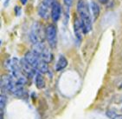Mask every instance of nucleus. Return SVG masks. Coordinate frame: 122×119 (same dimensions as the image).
Listing matches in <instances>:
<instances>
[{
  "instance_id": "obj_1",
  "label": "nucleus",
  "mask_w": 122,
  "mask_h": 119,
  "mask_svg": "<svg viewBox=\"0 0 122 119\" xmlns=\"http://www.w3.org/2000/svg\"><path fill=\"white\" fill-rule=\"evenodd\" d=\"M77 11L83 26L84 34H87L92 30V16L90 12L89 4L87 0H79L77 4Z\"/></svg>"
},
{
  "instance_id": "obj_2",
  "label": "nucleus",
  "mask_w": 122,
  "mask_h": 119,
  "mask_svg": "<svg viewBox=\"0 0 122 119\" xmlns=\"http://www.w3.org/2000/svg\"><path fill=\"white\" fill-rule=\"evenodd\" d=\"M6 68L10 71V75H11L17 82L25 84L27 83V77L22 71L20 61L17 58H10L5 63Z\"/></svg>"
},
{
  "instance_id": "obj_3",
  "label": "nucleus",
  "mask_w": 122,
  "mask_h": 119,
  "mask_svg": "<svg viewBox=\"0 0 122 119\" xmlns=\"http://www.w3.org/2000/svg\"><path fill=\"white\" fill-rule=\"evenodd\" d=\"M24 58L38 72L45 74L49 71V66L47 62H45L40 57L37 56L33 51L27 52L24 56Z\"/></svg>"
},
{
  "instance_id": "obj_4",
  "label": "nucleus",
  "mask_w": 122,
  "mask_h": 119,
  "mask_svg": "<svg viewBox=\"0 0 122 119\" xmlns=\"http://www.w3.org/2000/svg\"><path fill=\"white\" fill-rule=\"evenodd\" d=\"M45 37H46V33L45 30H43L42 24L40 23L35 22L31 26V30L30 32V39L32 42L33 45L44 43Z\"/></svg>"
},
{
  "instance_id": "obj_5",
  "label": "nucleus",
  "mask_w": 122,
  "mask_h": 119,
  "mask_svg": "<svg viewBox=\"0 0 122 119\" xmlns=\"http://www.w3.org/2000/svg\"><path fill=\"white\" fill-rule=\"evenodd\" d=\"M33 51L35 52L37 56L40 57L42 59H43L45 62H47V63L52 61V59H53L52 53L48 49V47L45 46L44 43L34 45V46H33Z\"/></svg>"
},
{
  "instance_id": "obj_6",
  "label": "nucleus",
  "mask_w": 122,
  "mask_h": 119,
  "mask_svg": "<svg viewBox=\"0 0 122 119\" xmlns=\"http://www.w3.org/2000/svg\"><path fill=\"white\" fill-rule=\"evenodd\" d=\"M46 40L51 49H56L57 45V30L54 24H49L45 29Z\"/></svg>"
},
{
  "instance_id": "obj_7",
  "label": "nucleus",
  "mask_w": 122,
  "mask_h": 119,
  "mask_svg": "<svg viewBox=\"0 0 122 119\" xmlns=\"http://www.w3.org/2000/svg\"><path fill=\"white\" fill-rule=\"evenodd\" d=\"M56 2V0H42L38 7V14L43 19L49 18L50 13V9L52 5Z\"/></svg>"
},
{
  "instance_id": "obj_8",
  "label": "nucleus",
  "mask_w": 122,
  "mask_h": 119,
  "mask_svg": "<svg viewBox=\"0 0 122 119\" xmlns=\"http://www.w3.org/2000/svg\"><path fill=\"white\" fill-rule=\"evenodd\" d=\"M20 65H21L22 71H23L24 74L27 77H29V78H31L32 77L36 76V74L37 72V71L26 61L25 58H23L20 60Z\"/></svg>"
},
{
  "instance_id": "obj_9",
  "label": "nucleus",
  "mask_w": 122,
  "mask_h": 119,
  "mask_svg": "<svg viewBox=\"0 0 122 119\" xmlns=\"http://www.w3.org/2000/svg\"><path fill=\"white\" fill-rule=\"evenodd\" d=\"M61 5L59 4L58 2H56L54 5H52V8H51V17H52V20L55 22V23H56L58 22V20L60 19V17H61Z\"/></svg>"
},
{
  "instance_id": "obj_10",
  "label": "nucleus",
  "mask_w": 122,
  "mask_h": 119,
  "mask_svg": "<svg viewBox=\"0 0 122 119\" xmlns=\"http://www.w3.org/2000/svg\"><path fill=\"white\" fill-rule=\"evenodd\" d=\"M74 30H75V34L76 38L79 40L81 39L82 34L84 33L83 31V26H82V23L81 19L75 17V21H74Z\"/></svg>"
},
{
  "instance_id": "obj_11",
  "label": "nucleus",
  "mask_w": 122,
  "mask_h": 119,
  "mask_svg": "<svg viewBox=\"0 0 122 119\" xmlns=\"http://www.w3.org/2000/svg\"><path fill=\"white\" fill-rule=\"evenodd\" d=\"M67 65H68V60H67V58H66L65 57L61 55V56L59 57L56 63L55 69H56V71H60V70H63L64 68L67 67Z\"/></svg>"
},
{
  "instance_id": "obj_12",
  "label": "nucleus",
  "mask_w": 122,
  "mask_h": 119,
  "mask_svg": "<svg viewBox=\"0 0 122 119\" xmlns=\"http://www.w3.org/2000/svg\"><path fill=\"white\" fill-rule=\"evenodd\" d=\"M89 6H90V10H91V12H92V17H93L94 20H96V19L98 18L99 15H100V11H101L100 6H99L98 4H97L96 2H94V1L90 2Z\"/></svg>"
},
{
  "instance_id": "obj_13",
  "label": "nucleus",
  "mask_w": 122,
  "mask_h": 119,
  "mask_svg": "<svg viewBox=\"0 0 122 119\" xmlns=\"http://www.w3.org/2000/svg\"><path fill=\"white\" fill-rule=\"evenodd\" d=\"M35 83H36V88H38V89H43L45 87V80L44 78H43V77H42V73L40 72H36V74L35 76Z\"/></svg>"
},
{
  "instance_id": "obj_14",
  "label": "nucleus",
  "mask_w": 122,
  "mask_h": 119,
  "mask_svg": "<svg viewBox=\"0 0 122 119\" xmlns=\"http://www.w3.org/2000/svg\"><path fill=\"white\" fill-rule=\"evenodd\" d=\"M7 103V97L5 96V94L2 93L1 94V96H0V110H1V116L4 113V110H5V105Z\"/></svg>"
},
{
  "instance_id": "obj_15",
  "label": "nucleus",
  "mask_w": 122,
  "mask_h": 119,
  "mask_svg": "<svg viewBox=\"0 0 122 119\" xmlns=\"http://www.w3.org/2000/svg\"><path fill=\"white\" fill-rule=\"evenodd\" d=\"M107 117H109L111 119H122V115H119L117 114L115 111L113 110H108L107 112Z\"/></svg>"
},
{
  "instance_id": "obj_16",
  "label": "nucleus",
  "mask_w": 122,
  "mask_h": 119,
  "mask_svg": "<svg viewBox=\"0 0 122 119\" xmlns=\"http://www.w3.org/2000/svg\"><path fill=\"white\" fill-rule=\"evenodd\" d=\"M63 1H64V4H65L66 6L70 7V6H72V5H73L74 0H63Z\"/></svg>"
},
{
  "instance_id": "obj_17",
  "label": "nucleus",
  "mask_w": 122,
  "mask_h": 119,
  "mask_svg": "<svg viewBox=\"0 0 122 119\" xmlns=\"http://www.w3.org/2000/svg\"><path fill=\"white\" fill-rule=\"evenodd\" d=\"M99 2L101 3V4H107L108 2V0H99Z\"/></svg>"
},
{
  "instance_id": "obj_18",
  "label": "nucleus",
  "mask_w": 122,
  "mask_h": 119,
  "mask_svg": "<svg viewBox=\"0 0 122 119\" xmlns=\"http://www.w3.org/2000/svg\"><path fill=\"white\" fill-rule=\"evenodd\" d=\"M21 3L23 5H25L26 3H27V0H21Z\"/></svg>"
},
{
  "instance_id": "obj_19",
  "label": "nucleus",
  "mask_w": 122,
  "mask_h": 119,
  "mask_svg": "<svg viewBox=\"0 0 122 119\" xmlns=\"http://www.w3.org/2000/svg\"><path fill=\"white\" fill-rule=\"evenodd\" d=\"M119 88H120V90H121V91H122V83L120 84V87H119Z\"/></svg>"
},
{
  "instance_id": "obj_20",
  "label": "nucleus",
  "mask_w": 122,
  "mask_h": 119,
  "mask_svg": "<svg viewBox=\"0 0 122 119\" xmlns=\"http://www.w3.org/2000/svg\"><path fill=\"white\" fill-rule=\"evenodd\" d=\"M1 119H3V117H1Z\"/></svg>"
}]
</instances>
